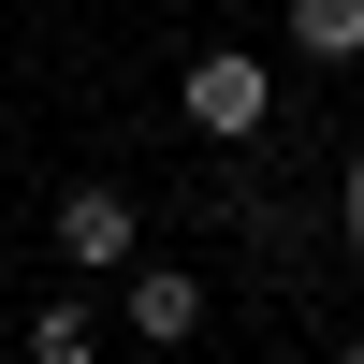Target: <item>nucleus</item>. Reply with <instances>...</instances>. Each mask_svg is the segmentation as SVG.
<instances>
[{"label": "nucleus", "mask_w": 364, "mask_h": 364, "mask_svg": "<svg viewBox=\"0 0 364 364\" xmlns=\"http://www.w3.org/2000/svg\"><path fill=\"white\" fill-rule=\"evenodd\" d=\"M175 102H190V132H219V146H248L262 117H277V73H262V58H190V87H175Z\"/></svg>", "instance_id": "1"}, {"label": "nucleus", "mask_w": 364, "mask_h": 364, "mask_svg": "<svg viewBox=\"0 0 364 364\" xmlns=\"http://www.w3.org/2000/svg\"><path fill=\"white\" fill-rule=\"evenodd\" d=\"M190 321H204V277H190V262H146V277H132V336H146V350H175Z\"/></svg>", "instance_id": "2"}, {"label": "nucleus", "mask_w": 364, "mask_h": 364, "mask_svg": "<svg viewBox=\"0 0 364 364\" xmlns=\"http://www.w3.org/2000/svg\"><path fill=\"white\" fill-rule=\"evenodd\" d=\"M58 248H73V262H132V204H117V190H73V204H58Z\"/></svg>", "instance_id": "3"}, {"label": "nucleus", "mask_w": 364, "mask_h": 364, "mask_svg": "<svg viewBox=\"0 0 364 364\" xmlns=\"http://www.w3.org/2000/svg\"><path fill=\"white\" fill-rule=\"evenodd\" d=\"M291 44H306L321 73H350L364 58V0H291Z\"/></svg>", "instance_id": "4"}, {"label": "nucleus", "mask_w": 364, "mask_h": 364, "mask_svg": "<svg viewBox=\"0 0 364 364\" xmlns=\"http://www.w3.org/2000/svg\"><path fill=\"white\" fill-rule=\"evenodd\" d=\"M350 248H364V146H350Z\"/></svg>", "instance_id": "5"}, {"label": "nucleus", "mask_w": 364, "mask_h": 364, "mask_svg": "<svg viewBox=\"0 0 364 364\" xmlns=\"http://www.w3.org/2000/svg\"><path fill=\"white\" fill-rule=\"evenodd\" d=\"M350 350H364V336H350Z\"/></svg>", "instance_id": "6"}]
</instances>
